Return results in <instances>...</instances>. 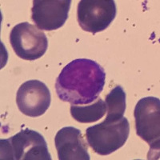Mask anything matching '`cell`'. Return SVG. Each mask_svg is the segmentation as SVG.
<instances>
[{
    "label": "cell",
    "mask_w": 160,
    "mask_h": 160,
    "mask_svg": "<svg viewBox=\"0 0 160 160\" xmlns=\"http://www.w3.org/2000/svg\"><path fill=\"white\" fill-rule=\"evenodd\" d=\"M106 72L94 60L78 58L65 66L55 82L57 95L71 105L90 104L103 90Z\"/></svg>",
    "instance_id": "6da1fadb"
},
{
    "label": "cell",
    "mask_w": 160,
    "mask_h": 160,
    "mask_svg": "<svg viewBox=\"0 0 160 160\" xmlns=\"http://www.w3.org/2000/svg\"><path fill=\"white\" fill-rule=\"evenodd\" d=\"M1 159L51 160L48 144L41 134L28 128L1 139Z\"/></svg>",
    "instance_id": "7a4b0ae2"
},
{
    "label": "cell",
    "mask_w": 160,
    "mask_h": 160,
    "mask_svg": "<svg viewBox=\"0 0 160 160\" xmlns=\"http://www.w3.org/2000/svg\"><path fill=\"white\" fill-rule=\"evenodd\" d=\"M130 134L128 118L122 117L115 122H107L90 127L86 131L88 145L100 155H108L126 143Z\"/></svg>",
    "instance_id": "3957f363"
},
{
    "label": "cell",
    "mask_w": 160,
    "mask_h": 160,
    "mask_svg": "<svg viewBox=\"0 0 160 160\" xmlns=\"http://www.w3.org/2000/svg\"><path fill=\"white\" fill-rule=\"evenodd\" d=\"M10 42L17 56L29 61L43 56L48 48V38L43 31L28 22L12 28Z\"/></svg>",
    "instance_id": "277c9868"
},
{
    "label": "cell",
    "mask_w": 160,
    "mask_h": 160,
    "mask_svg": "<svg viewBox=\"0 0 160 160\" xmlns=\"http://www.w3.org/2000/svg\"><path fill=\"white\" fill-rule=\"evenodd\" d=\"M136 134L148 142L150 151H159L160 100L145 97L137 102L134 111Z\"/></svg>",
    "instance_id": "5b68a950"
},
{
    "label": "cell",
    "mask_w": 160,
    "mask_h": 160,
    "mask_svg": "<svg viewBox=\"0 0 160 160\" xmlns=\"http://www.w3.org/2000/svg\"><path fill=\"white\" fill-rule=\"evenodd\" d=\"M116 14L114 0H81L77 9V20L83 31L96 34L107 29Z\"/></svg>",
    "instance_id": "8992f818"
},
{
    "label": "cell",
    "mask_w": 160,
    "mask_h": 160,
    "mask_svg": "<svg viewBox=\"0 0 160 160\" xmlns=\"http://www.w3.org/2000/svg\"><path fill=\"white\" fill-rule=\"evenodd\" d=\"M16 103L18 109L27 116H41L51 105V93L39 80H28L17 91Z\"/></svg>",
    "instance_id": "52a82bcc"
},
{
    "label": "cell",
    "mask_w": 160,
    "mask_h": 160,
    "mask_svg": "<svg viewBox=\"0 0 160 160\" xmlns=\"http://www.w3.org/2000/svg\"><path fill=\"white\" fill-rule=\"evenodd\" d=\"M71 0H34L31 18L41 31L62 28L68 18Z\"/></svg>",
    "instance_id": "ba28073f"
},
{
    "label": "cell",
    "mask_w": 160,
    "mask_h": 160,
    "mask_svg": "<svg viewBox=\"0 0 160 160\" xmlns=\"http://www.w3.org/2000/svg\"><path fill=\"white\" fill-rule=\"evenodd\" d=\"M55 144L59 160H90L88 148L81 131L66 127L58 131Z\"/></svg>",
    "instance_id": "9c48e42d"
},
{
    "label": "cell",
    "mask_w": 160,
    "mask_h": 160,
    "mask_svg": "<svg viewBox=\"0 0 160 160\" xmlns=\"http://www.w3.org/2000/svg\"><path fill=\"white\" fill-rule=\"evenodd\" d=\"M107 112L106 102L101 98H97L94 103L88 106H74L71 107V115L77 122L90 123L96 122L105 115Z\"/></svg>",
    "instance_id": "30bf717a"
},
{
    "label": "cell",
    "mask_w": 160,
    "mask_h": 160,
    "mask_svg": "<svg viewBox=\"0 0 160 160\" xmlns=\"http://www.w3.org/2000/svg\"><path fill=\"white\" fill-rule=\"evenodd\" d=\"M108 115L105 121L115 122L123 117L126 111V93L121 86H116L106 96Z\"/></svg>",
    "instance_id": "8fae6325"
}]
</instances>
